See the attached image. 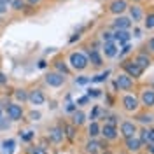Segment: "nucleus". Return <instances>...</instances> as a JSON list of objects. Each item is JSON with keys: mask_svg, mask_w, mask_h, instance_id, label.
I'll return each instance as SVG.
<instances>
[{"mask_svg": "<svg viewBox=\"0 0 154 154\" xmlns=\"http://www.w3.org/2000/svg\"><path fill=\"white\" fill-rule=\"evenodd\" d=\"M133 37H142V30H140V28H135L133 30Z\"/></svg>", "mask_w": 154, "mask_h": 154, "instance_id": "nucleus-45", "label": "nucleus"}, {"mask_svg": "<svg viewBox=\"0 0 154 154\" xmlns=\"http://www.w3.org/2000/svg\"><path fill=\"white\" fill-rule=\"evenodd\" d=\"M131 25H133V21L128 18V16H125V14L116 16L114 21H112V28L114 30H130Z\"/></svg>", "mask_w": 154, "mask_h": 154, "instance_id": "nucleus-17", "label": "nucleus"}, {"mask_svg": "<svg viewBox=\"0 0 154 154\" xmlns=\"http://www.w3.org/2000/svg\"><path fill=\"white\" fill-rule=\"evenodd\" d=\"M102 40H103V42H110V40H112V32L103 30V32H102Z\"/></svg>", "mask_w": 154, "mask_h": 154, "instance_id": "nucleus-39", "label": "nucleus"}, {"mask_svg": "<svg viewBox=\"0 0 154 154\" xmlns=\"http://www.w3.org/2000/svg\"><path fill=\"white\" fill-rule=\"evenodd\" d=\"M88 102H89V96H82V98H79V100H77V105H84V103H88Z\"/></svg>", "mask_w": 154, "mask_h": 154, "instance_id": "nucleus-43", "label": "nucleus"}, {"mask_svg": "<svg viewBox=\"0 0 154 154\" xmlns=\"http://www.w3.org/2000/svg\"><path fill=\"white\" fill-rule=\"evenodd\" d=\"M48 140L53 144H61L65 140V133H63V126H51L48 128Z\"/></svg>", "mask_w": 154, "mask_h": 154, "instance_id": "nucleus-13", "label": "nucleus"}, {"mask_svg": "<svg viewBox=\"0 0 154 154\" xmlns=\"http://www.w3.org/2000/svg\"><path fill=\"white\" fill-rule=\"evenodd\" d=\"M0 2H2L4 5H9V4H11V0H0Z\"/></svg>", "mask_w": 154, "mask_h": 154, "instance_id": "nucleus-49", "label": "nucleus"}, {"mask_svg": "<svg viewBox=\"0 0 154 154\" xmlns=\"http://www.w3.org/2000/svg\"><path fill=\"white\" fill-rule=\"evenodd\" d=\"M26 117H28L30 121H40V119H42V114H40L38 110H32V112L26 114Z\"/></svg>", "mask_w": 154, "mask_h": 154, "instance_id": "nucleus-36", "label": "nucleus"}, {"mask_svg": "<svg viewBox=\"0 0 154 154\" xmlns=\"http://www.w3.org/2000/svg\"><path fill=\"white\" fill-rule=\"evenodd\" d=\"M149 144H154V128H149Z\"/></svg>", "mask_w": 154, "mask_h": 154, "instance_id": "nucleus-44", "label": "nucleus"}, {"mask_svg": "<svg viewBox=\"0 0 154 154\" xmlns=\"http://www.w3.org/2000/svg\"><path fill=\"white\" fill-rule=\"evenodd\" d=\"M138 131V126L135 121H130V119H123L121 125H119V135L123 138H130V137H135Z\"/></svg>", "mask_w": 154, "mask_h": 154, "instance_id": "nucleus-8", "label": "nucleus"}, {"mask_svg": "<svg viewBox=\"0 0 154 154\" xmlns=\"http://www.w3.org/2000/svg\"><path fill=\"white\" fill-rule=\"evenodd\" d=\"M131 2H133V4H140V2H142V0H131Z\"/></svg>", "mask_w": 154, "mask_h": 154, "instance_id": "nucleus-50", "label": "nucleus"}, {"mask_svg": "<svg viewBox=\"0 0 154 154\" xmlns=\"http://www.w3.org/2000/svg\"><path fill=\"white\" fill-rule=\"evenodd\" d=\"M105 123L107 125H112V126H117L119 125V117H117V116H105Z\"/></svg>", "mask_w": 154, "mask_h": 154, "instance_id": "nucleus-37", "label": "nucleus"}, {"mask_svg": "<svg viewBox=\"0 0 154 154\" xmlns=\"http://www.w3.org/2000/svg\"><path fill=\"white\" fill-rule=\"evenodd\" d=\"M67 63L74 72H84L89 67V60H88V54L84 51H72L68 54Z\"/></svg>", "mask_w": 154, "mask_h": 154, "instance_id": "nucleus-1", "label": "nucleus"}, {"mask_svg": "<svg viewBox=\"0 0 154 154\" xmlns=\"http://www.w3.org/2000/svg\"><path fill=\"white\" fill-rule=\"evenodd\" d=\"M14 147H16V140H14V138H5V140H2V151H4V154H12Z\"/></svg>", "mask_w": 154, "mask_h": 154, "instance_id": "nucleus-28", "label": "nucleus"}, {"mask_svg": "<svg viewBox=\"0 0 154 154\" xmlns=\"http://www.w3.org/2000/svg\"><path fill=\"white\" fill-rule=\"evenodd\" d=\"M100 130H102V125L98 121H91L89 126H88V138H98L100 137Z\"/></svg>", "mask_w": 154, "mask_h": 154, "instance_id": "nucleus-26", "label": "nucleus"}, {"mask_svg": "<svg viewBox=\"0 0 154 154\" xmlns=\"http://www.w3.org/2000/svg\"><path fill=\"white\" fill-rule=\"evenodd\" d=\"M38 67H40V68H46V61H44V60H42V61H38Z\"/></svg>", "mask_w": 154, "mask_h": 154, "instance_id": "nucleus-48", "label": "nucleus"}, {"mask_svg": "<svg viewBox=\"0 0 154 154\" xmlns=\"http://www.w3.org/2000/svg\"><path fill=\"white\" fill-rule=\"evenodd\" d=\"M19 137H21V140H23V142H32V140L35 138V131H32V130H26V131L19 133Z\"/></svg>", "mask_w": 154, "mask_h": 154, "instance_id": "nucleus-32", "label": "nucleus"}, {"mask_svg": "<svg viewBox=\"0 0 154 154\" xmlns=\"http://www.w3.org/2000/svg\"><path fill=\"white\" fill-rule=\"evenodd\" d=\"M121 70H123V72H126L128 75L133 77V79H140V77H142V74H144V70H142V68L135 63L133 58H131V60H130V58L123 60V63H121Z\"/></svg>", "mask_w": 154, "mask_h": 154, "instance_id": "nucleus-4", "label": "nucleus"}, {"mask_svg": "<svg viewBox=\"0 0 154 154\" xmlns=\"http://www.w3.org/2000/svg\"><path fill=\"white\" fill-rule=\"evenodd\" d=\"M7 82H9V81H7V75H5V74L0 70V86H5Z\"/></svg>", "mask_w": 154, "mask_h": 154, "instance_id": "nucleus-41", "label": "nucleus"}, {"mask_svg": "<svg viewBox=\"0 0 154 154\" xmlns=\"http://www.w3.org/2000/svg\"><path fill=\"white\" fill-rule=\"evenodd\" d=\"M105 147H107V140L102 142V140H98V138H89L86 142V145H84V151H86L88 154H98V152H102Z\"/></svg>", "mask_w": 154, "mask_h": 154, "instance_id": "nucleus-14", "label": "nucleus"}, {"mask_svg": "<svg viewBox=\"0 0 154 154\" xmlns=\"http://www.w3.org/2000/svg\"><path fill=\"white\" fill-rule=\"evenodd\" d=\"M4 110H5L7 117H9L11 121H14V123H16V121H21V119L25 117V109H23V105L18 103V102H11Z\"/></svg>", "mask_w": 154, "mask_h": 154, "instance_id": "nucleus-6", "label": "nucleus"}, {"mask_svg": "<svg viewBox=\"0 0 154 154\" xmlns=\"http://www.w3.org/2000/svg\"><path fill=\"white\" fill-rule=\"evenodd\" d=\"M9 7L12 11H18V12H21V11H26V2L25 0H11V4H9Z\"/></svg>", "mask_w": 154, "mask_h": 154, "instance_id": "nucleus-30", "label": "nucleus"}, {"mask_svg": "<svg viewBox=\"0 0 154 154\" xmlns=\"http://www.w3.org/2000/svg\"><path fill=\"white\" fill-rule=\"evenodd\" d=\"M125 147L130 151V152H138L144 145H142V142L138 140V137L135 135V137H130V138H125Z\"/></svg>", "mask_w": 154, "mask_h": 154, "instance_id": "nucleus-21", "label": "nucleus"}, {"mask_svg": "<svg viewBox=\"0 0 154 154\" xmlns=\"http://www.w3.org/2000/svg\"><path fill=\"white\" fill-rule=\"evenodd\" d=\"M131 49H133V48H131V44H130V42H128V44H123V49L117 53V56L125 58L126 54H130V53H131Z\"/></svg>", "mask_w": 154, "mask_h": 154, "instance_id": "nucleus-33", "label": "nucleus"}, {"mask_svg": "<svg viewBox=\"0 0 154 154\" xmlns=\"http://www.w3.org/2000/svg\"><path fill=\"white\" fill-rule=\"evenodd\" d=\"M44 82H46L49 88H61L67 82V75L60 74L56 70H51V72H48V74L44 75Z\"/></svg>", "mask_w": 154, "mask_h": 154, "instance_id": "nucleus-5", "label": "nucleus"}, {"mask_svg": "<svg viewBox=\"0 0 154 154\" xmlns=\"http://www.w3.org/2000/svg\"><path fill=\"white\" fill-rule=\"evenodd\" d=\"M133 61L142 68V70H147V68L152 65V56L149 54V51L145 49V46L142 48V51H138L137 54L133 56Z\"/></svg>", "mask_w": 154, "mask_h": 154, "instance_id": "nucleus-9", "label": "nucleus"}, {"mask_svg": "<svg viewBox=\"0 0 154 154\" xmlns=\"http://www.w3.org/2000/svg\"><path fill=\"white\" fill-rule=\"evenodd\" d=\"M135 123H140V125H144V126H151L154 123V116L151 112H140L135 117Z\"/></svg>", "mask_w": 154, "mask_h": 154, "instance_id": "nucleus-25", "label": "nucleus"}, {"mask_svg": "<svg viewBox=\"0 0 154 154\" xmlns=\"http://www.w3.org/2000/svg\"><path fill=\"white\" fill-rule=\"evenodd\" d=\"M145 49L149 51V54H151V56H154V35L149 38V40H147V44H145Z\"/></svg>", "mask_w": 154, "mask_h": 154, "instance_id": "nucleus-38", "label": "nucleus"}, {"mask_svg": "<svg viewBox=\"0 0 154 154\" xmlns=\"http://www.w3.org/2000/svg\"><path fill=\"white\" fill-rule=\"evenodd\" d=\"M12 96H14V100H16L18 103H21V105L28 103V89H25V88H16L14 93H12Z\"/></svg>", "mask_w": 154, "mask_h": 154, "instance_id": "nucleus-23", "label": "nucleus"}, {"mask_svg": "<svg viewBox=\"0 0 154 154\" xmlns=\"http://www.w3.org/2000/svg\"><path fill=\"white\" fill-rule=\"evenodd\" d=\"M25 2H26V5H28V7H37V5L42 4V0H25Z\"/></svg>", "mask_w": 154, "mask_h": 154, "instance_id": "nucleus-40", "label": "nucleus"}, {"mask_svg": "<svg viewBox=\"0 0 154 154\" xmlns=\"http://www.w3.org/2000/svg\"><path fill=\"white\" fill-rule=\"evenodd\" d=\"M88 96H89V98H100V96H102V89H98V88H89V89H88Z\"/></svg>", "mask_w": 154, "mask_h": 154, "instance_id": "nucleus-35", "label": "nucleus"}, {"mask_svg": "<svg viewBox=\"0 0 154 154\" xmlns=\"http://www.w3.org/2000/svg\"><path fill=\"white\" fill-rule=\"evenodd\" d=\"M144 28L154 30V9H149L144 14Z\"/></svg>", "mask_w": 154, "mask_h": 154, "instance_id": "nucleus-27", "label": "nucleus"}, {"mask_svg": "<svg viewBox=\"0 0 154 154\" xmlns=\"http://www.w3.org/2000/svg\"><path fill=\"white\" fill-rule=\"evenodd\" d=\"M137 137H138V140L142 142V145H147L149 144V128H147V126H142V128L137 131Z\"/></svg>", "mask_w": 154, "mask_h": 154, "instance_id": "nucleus-29", "label": "nucleus"}, {"mask_svg": "<svg viewBox=\"0 0 154 154\" xmlns=\"http://www.w3.org/2000/svg\"><path fill=\"white\" fill-rule=\"evenodd\" d=\"M28 154H48V149L44 145H32L28 149Z\"/></svg>", "mask_w": 154, "mask_h": 154, "instance_id": "nucleus-31", "label": "nucleus"}, {"mask_svg": "<svg viewBox=\"0 0 154 154\" xmlns=\"http://www.w3.org/2000/svg\"><path fill=\"white\" fill-rule=\"evenodd\" d=\"M128 5H130L128 0H112V2L109 4L107 11H109L112 16H119V14H125L126 11H128Z\"/></svg>", "mask_w": 154, "mask_h": 154, "instance_id": "nucleus-12", "label": "nucleus"}, {"mask_svg": "<svg viewBox=\"0 0 154 154\" xmlns=\"http://www.w3.org/2000/svg\"><path fill=\"white\" fill-rule=\"evenodd\" d=\"M100 137H103L107 142H116L119 138V128L112 125H102V130H100Z\"/></svg>", "mask_w": 154, "mask_h": 154, "instance_id": "nucleus-11", "label": "nucleus"}, {"mask_svg": "<svg viewBox=\"0 0 154 154\" xmlns=\"http://www.w3.org/2000/svg\"><path fill=\"white\" fill-rule=\"evenodd\" d=\"M53 70H56L60 74H63V75H70L72 74V68L68 67L67 60H63V58H58L53 61Z\"/></svg>", "mask_w": 154, "mask_h": 154, "instance_id": "nucleus-19", "label": "nucleus"}, {"mask_svg": "<svg viewBox=\"0 0 154 154\" xmlns=\"http://www.w3.org/2000/svg\"><path fill=\"white\" fill-rule=\"evenodd\" d=\"M77 128L75 125H72V123H65L63 125V133H65V138H67L68 142H75V138H77Z\"/></svg>", "mask_w": 154, "mask_h": 154, "instance_id": "nucleus-22", "label": "nucleus"}, {"mask_svg": "<svg viewBox=\"0 0 154 154\" xmlns=\"http://www.w3.org/2000/svg\"><path fill=\"white\" fill-rule=\"evenodd\" d=\"M121 109H123L125 112H128V114H137L138 109H140V100H138V96L126 91L125 95L121 96Z\"/></svg>", "mask_w": 154, "mask_h": 154, "instance_id": "nucleus-2", "label": "nucleus"}, {"mask_svg": "<svg viewBox=\"0 0 154 154\" xmlns=\"http://www.w3.org/2000/svg\"><path fill=\"white\" fill-rule=\"evenodd\" d=\"M133 86H135V79H133V77H130L126 72H119V74L116 75V79H114V89L126 93V91H131Z\"/></svg>", "mask_w": 154, "mask_h": 154, "instance_id": "nucleus-3", "label": "nucleus"}, {"mask_svg": "<svg viewBox=\"0 0 154 154\" xmlns=\"http://www.w3.org/2000/svg\"><path fill=\"white\" fill-rule=\"evenodd\" d=\"M109 70H105L103 74H100V75H96V77H91V82H105L107 81V77H109Z\"/></svg>", "mask_w": 154, "mask_h": 154, "instance_id": "nucleus-34", "label": "nucleus"}, {"mask_svg": "<svg viewBox=\"0 0 154 154\" xmlns=\"http://www.w3.org/2000/svg\"><path fill=\"white\" fill-rule=\"evenodd\" d=\"M147 152L154 154V144H147Z\"/></svg>", "mask_w": 154, "mask_h": 154, "instance_id": "nucleus-47", "label": "nucleus"}, {"mask_svg": "<svg viewBox=\"0 0 154 154\" xmlns=\"http://www.w3.org/2000/svg\"><path fill=\"white\" fill-rule=\"evenodd\" d=\"M102 51H103V56L105 58H116L117 56V53H119V46L116 44L114 40H110V42H103V48H102Z\"/></svg>", "mask_w": 154, "mask_h": 154, "instance_id": "nucleus-20", "label": "nucleus"}, {"mask_svg": "<svg viewBox=\"0 0 154 154\" xmlns=\"http://www.w3.org/2000/svg\"><path fill=\"white\" fill-rule=\"evenodd\" d=\"M77 84H88V82H91V79H88V77H79V79H75Z\"/></svg>", "mask_w": 154, "mask_h": 154, "instance_id": "nucleus-42", "label": "nucleus"}, {"mask_svg": "<svg viewBox=\"0 0 154 154\" xmlns=\"http://www.w3.org/2000/svg\"><path fill=\"white\" fill-rule=\"evenodd\" d=\"M67 110H68V112H74V110H75V103H72V102H70V103L67 105Z\"/></svg>", "mask_w": 154, "mask_h": 154, "instance_id": "nucleus-46", "label": "nucleus"}, {"mask_svg": "<svg viewBox=\"0 0 154 154\" xmlns=\"http://www.w3.org/2000/svg\"><path fill=\"white\" fill-rule=\"evenodd\" d=\"M72 125H75L77 128H81V126L86 123V114H84V110H81V109H75L74 112H72V121H70Z\"/></svg>", "mask_w": 154, "mask_h": 154, "instance_id": "nucleus-24", "label": "nucleus"}, {"mask_svg": "<svg viewBox=\"0 0 154 154\" xmlns=\"http://www.w3.org/2000/svg\"><path fill=\"white\" fill-rule=\"evenodd\" d=\"M86 54H88V60H89V65H93L95 68L103 67V54L98 49H88Z\"/></svg>", "mask_w": 154, "mask_h": 154, "instance_id": "nucleus-16", "label": "nucleus"}, {"mask_svg": "<svg viewBox=\"0 0 154 154\" xmlns=\"http://www.w3.org/2000/svg\"><path fill=\"white\" fill-rule=\"evenodd\" d=\"M128 18L133 21V25H137V23H140L142 19H144V14L145 11L142 9V5H138V4H130L128 5Z\"/></svg>", "mask_w": 154, "mask_h": 154, "instance_id": "nucleus-15", "label": "nucleus"}, {"mask_svg": "<svg viewBox=\"0 0 154 154\" xmlns=\"http://www.w3.org/2000/svg\"><path fill=\"white\" fill-rule=\"evenodd\" d=\"M138 100H140V107L144 109H154V89L152 88H142L138 93Z\"/></svg>", "mask_w": 154, "mask_h": 154, "instance_id": "nucleus-7", "label": "nucleus"}, {"mask_svg": "<svg viewBox=\"0 0 154 154\" xmlns=\"http://www.w3.org/2000/svg\"><path fill=\"white\" fill-rule=\"evenodd\" d=\"M46 100H48V96H46V93H44L40 88H33V89L28 91V103L30 105H33V107L44 105Z\"/></svg>", "mask_w": 154, "mask_h": 154, "instance_id": "nucleus-10", "label": "nucleus"}, {"mask_svg": "<svg viewBox=\"0 0 154 154\" xmlns=\"http://www.w3.org/2000/svg\"><path fill=\"white\" fill-rule=\"evenodd\" d=\"M130 38H131L130 30H114V32H112V40H114L119 48H121L123 44H128Z\"/></svg>", "mask_w": 154, "mask_h": 154, "instance_id": "nucleus-18", "label": "nucleus"}]
</instances>
